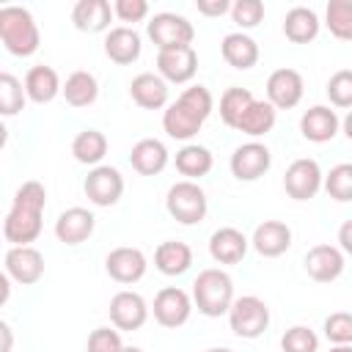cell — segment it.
Here are the masks:
<instances>
[{"label": "cell", "instance_id": "obj_21", "mask_svg": "<svg viewBox=\"0 0 352 352\" xmlns=\"http://www.w3.org/2000/svg\"><path fill=\"white\" fill-rule=\"evenodd\" d=\"M248 236L234 226H223L209 236V253L217 264H239L248 253Z\"/></svg>", "mask_w": 352, "mask_h": 352}, {"label": "cell", "instance_id": "obj_42", "mask_svg": "<svg viewBox=\"0 0 352 352\" xmlns=\"http://www.w3.org/2000/svg\"><path fill=\"white\" fill-rule=\"evenodd\" d=\"M327 96L336 107H349L352 104V72L341 69L327 80Z\"/></svg>", "mask_w": 352, "mask_h": 352}, {"label": "cell", "instance_id": "obj_25", "mask_svg": "<svg viewBox=\"0 0 352 352\" xmlns=\"http://www.w3.org/2000/svg\"><path fill=\"white\" fill-rule=\"evenodd\" d=\"M22 88H25V96L30 102L47 104L60 94V77L52 66H33V69H28Z\"/></svg>", "mask_w": 352, "mask_h": 352}, {"label": "cell", "instance_id": "obj_13", "mask_svg": "<svg viewBox=\"0 0 352 352\" xmlns=\"http://www.w3.org/2000/svg\"><path fill=\"white\" fill-rule=\"evenodd\" d=\"M110 322L116 330H140L148 319V305L138 292H118L110 300Z\"/></svg>", "mask_w": 352, "mask_h": 352}, {"label": "cell", "instance_id": "obj_28", "mask_svg": "<svg viewBox=\"0 0 352 352\" xmlns=\"http://www.w3.org/2000/svg\"><path fill=\"white\" fill-rule=\"evenodd\" d=\"M201 126H204V121L198 116H192L179 99L170 102V104H165L162 129L168 132V138H173V140H190V138H195L201 132Z\"/></svg>", "mask_w": 352, "mask_h": 352}, {"label": "cell", "instance_id": "obj_14", "mask_svg": "<svg viewBox=\"0 0 352 352\" xmlns=\"http://www.w3.org/2000/svg\"><path fill=\"white\" fill-rule=\"evenodd\" d=\"M146 256L140 248H116L107 253L104 258V270L113 280L118 283H138L143 275H146Z\"/></svg>", "mask_w": 352, "mask_h": 352}, {"label": "cell", "instance_id": "obj_11", "mask_svg": "<svg viewBox=\"0 0 352 352\" xmlns=\"http://www.w3.org/2000/svg\"><path fill=\"white\" fill-rule=\"evenodd\" d=\"M157 72L165 82L184 85L195 77L198 72V52L192 47H179V50H160L157 52Z\"/></svg>", "mask_w": 352, "mask_h": 352}, {"label": "cell", "instance_id": "obj_33", "mask_svg": "<svg viewBox=\"0 0 352 352\" xmlns=\"http://www.w3.org/2000/svg\"><path fill=\"white\" fill-rule=\"evenodd\" d=\"M72 154H74L77 162L96 168L104 160V154H107V138H104V132H99V129H82V132H77L74 140H72Z\"/></svg>", "mask_w": 352, "mask_h": 352}, {"label": "cell", "instance_id": "obj_18", "mask_svg": "<svg viewBox=\"0 0 352 352\" xmlns=\"http://www.w3.org/2000/svg\"><path fill=\"white\" fill-rule=\"evenodd\" d=\"M94 226H96V217L88 209L72 206V209H66V212L58 214V220H55V236L63 245H82L94 234Z\"/></svg>", "mask_w": 352, "mask_h": 352}, {"label": "cell", "instance_id": "obj_24", "mask_svg": "<svg viewBox=\"0 0 352 352\" xmlns=\"http://www.w3.org/2000/svg\"><path fill=\"white\" fill-rule=\"evenodd\" d=\"M110 19H113V8L107 0H77V6L72 8V22L82 33L110 30Z\"/></svg>", "mask_w": 352, "mask_h": 352}, {"label": "cell", "instance_id": "obj_50", "mask_svg": "<svg viewBox=\"0 0 352 352\" xmlns=\"http://www.w3.org/2000/svg\"><path fill=\"white\" fill-rule=\"evenodd\" d=\"M6 143H8V129H6V124L0 121V148H3Z\"/></svg>", "mask_w": 352, "mask_h": 352}, {"label": "cell", "instance_id": "obj_47", "mask_svg": "<svg viewBox=\"0 0 352 352\" xmlns=\"http://www.w3.org/2000/svg\"><path fill=\"white\" fill-rule=\"evenodd\" d=\"M14 349V330L8 322L0 319V352H11Z\"/></svg>", "mask_w": 352, "mask_h": 352}, {"label": "cell", "instance_id": "obj_43", "mask_svg": "<svg viewBox=\"0 0 352 352\" xmlns=\"http://www.w3.org/2000/svg\"><path fill=\"white\" fill-rule=\"evenodd\" d=\"M324 336L330 344H352V314L336 311L324 319Z\"/></svg>", "mask_w": 352, "mask_h": 352}, {"label": "cell", "instance_id": "obj_22", "mask_svg": "<svg viewBox=\"0 0 352 352\" xmlns=\"http://www.w3.org/2000/svg\"><path fill=\"white\" fill-rule=\"evenodd\" d=\"M129 96L138 107L143 110H160L168 104V82L160 77V74H151V72H143L138 77H132L129 82Z\"/></svg>", "mask_w": 352, "mask_h": 352}, {"label": "cell", "instance_id": "obj_41", "mask_svg": "<svg viewBox=\"0 0 352 352\" xmlns=\"http://www.w3.org/2000/svg\"><path fill=\"white\" fill-rule=\"evenodd\" d=\"M231 19L242 30H250V28H256L264 19V3L261 0H236L231 6Z\"/></svg>", "mask_w": 352, "mask_h": 352}, {"label": "cell", "instance_id": "obj_9", "mask_svg": "<svg viewBox=\"0 0 352 352\" xmlns=\"http://www.w3.org/2000/svg\"><path fill=\"white\" fill-rule=\"evenodd\" d=\"M228 165H231V173H234L239 182H256V179H261V176L270 170L272 154H270V148H267L264 143L250 140V143H242V146L234 148Z\"/></svg>", "mask_w": 352, "mask_h": 352}, {"label": "cell", "instance_id": "obj_20", "mask_svg": "<svg viewBox=\"0 0 352 352\" xmlns=\"http://www.w3.org/2000/svg\"><path fill=\"white\" fill-rule=\"evenodd\" d=\"M338 126H341V121H338L336 110H330L324 104L308 107L302 113V118H300V132L311 143H327V140H333L338 135Z\"/></svg>", "mask_w": 352, "mask_h": 352}, {"label": "cell", "instance_id": "obj_30", "mask_svg": "<svg viewBox=\"0 0 352 352\" xmlns=\"http://www.w3.org/2000/svg\"><path fill=\"white\" fill-rule=\"evenodd\" d=\"M283 33L289 41L294 44H308L319 36V16L314 8H305V6H294L286 11V19H283Z\"/></svg>", "mask_w": 352, "mask_h": 352}, {"label": "cell", "instance_id": "obj_37", "mask_svg": "<svg viewBox=\"0 0 352 352\" xmlns=\"http://www.w3.org/2000/svg\"><path fill=\"white\" fill-rule=\"evenodd\" d=\"M322 187L327 190L330 198L346 204L352 201V165L349 162H341L336 168H330L327 176H322Z\"/></svg>", "mask_w": 352, "mask_h": 352}, {"label": "cell", "instance_id": "obj_10", "mask_svg": "<svg viewBox=\"0 0 352 352\" xmlns=\"http://www.w3.org/2000/svg\"><path fill=\"white\" fill-rule=\"evenodd\" d=\"M192 314V300L184 289L179 286H165L157 292L154 297V319L162 324V327H182Z\"/></svg>", "mask_w": 352, "mask_h": 352}, {"label": "cell", "instance_id": "obj_40", "mask_svg": "<svg viewBox=\"0 0 352 352\" xmlns=\"http://www.w3.org/2000/svg\"><path fill=\"white\" fill-rule=\"evenodd\" d=\"M11 206H22V209H30V212H44V206H47V190H44V184L36 182V179L19 184L16 192H14V204Z\"/></svg>", "mask_w": 352, "mask_h": 352}, {"label": "cell", "instance_id": "obj_31", "mask_svg": "<svg viewBox=\"0 0 352 352\" xmlns=\"http://www.w3.org/2000/svg\"><path fill=\"white\" fill-rule=\"evenodd\" d=\"M60 94H63L66 104H72V107H88L99 96V82H96V77L91 72H82L80 69V72H72L66 77V82L60 85Z\"/></svg>", "mask_w": 352, "mask_h": 352}, {"label": "cell", "instance_id": "obj_53", "mask_svg": "<svg viewBox=\"0 0 352 352\" xmlns=\"http://www.w3.org/2000/svg\"><path fill=\"white\" fill-rule=\"evenodd\" d=\"M118 352H143V349H140V346H121Z\"/></svg>", "mask_w": 352, "mask_h": 352}, {"label": "cell", "instance_id": "obj_32", "mask_svg": "<svg viewBox=\"0 0 352 352\" xmlns=\"http://www.w3.org/2000/svg\"><path fill=\"white\" fill-rule=\"evenodd\" d=\"M214 160H212V151L206 146H198V143H187L176 151V170L182 176H187V182H195L201 176H206L212 170Z\"/></svg>", "mask_w": 352, "mask_h": 352}, {"label": "cell", "instance_id": "obj_3", "mask_svg": "<svg viewBox=\"0 0 352 352\" xmlns=\"http://www.w3.org/2000/svg\"><path fill=\"white\" fill-rule=\"evenodd\" d=\"M165 209L168 214L182 223V226H195L206 217V209H209V201H206V192L198 182H176L168 195H165Z\"/></svg>", "mask_w": 352, "mask_h": 352}, {"label": "cell", "instance_id": "obj_1", "mask_svg": "<svg viewBox=\"0 0 352 352\" xmlns=\"http://www.w3.org/2000/svg\"><path fill=\"white\" fill-rule=\"evenodd\" d=\"M0 41L16 58H30L38 44L41 33L33 14L22 6H3L0 8Z\"/></svg>", "mask_w": 352, "mask_h": 352}, {"label": "cell", "instance_id": "obj_51", "mask_svg": "<svg viewBox=\"0 0 352 352\" xmlns=\"http://www.w3.org/2000/svg\"><path fill=\"white\" fill-rule=\"evenodd\" d=\"M330 352H352V346H349V344H333Z\"/></svg>", "mask_w": 352, "mask_h": 352}, {"label": "cell", "instance_id": "obj_2", "mask_svg": "<svg viewBox=\"0 0 352 352\" xmlns=\"http://www.w3.org/2000/svg\"><path fill=\"white\" fill-rule=\"evenodd\" d=\"M192 302L209 319L228 314V305L234 302V280H231V275L226 270H220V267L201 270L198 278L192 280Z\"/></svg>", "mask_w": 352, "mask_h": 352}, {"label": "cell", "instance_id": "obj_15", "mask_svg": "<svg viewBox=\"0 0 352 352\" xmlns=\"http://www.w3.org/2000/svg\"><path fill=\"white\" fill-rule=\"evenodd\" d=\"M41 214L44 212H30V209H22V206H11V212L3 220V236L11 242V248L30 245V242L38 239L41 226H44Z\"/></svg>", "mask_w": 352, "mask_h": 352}, {"label": "cell", "instance_id": "obj_7", "mask_svg": "<svg viewBox=\"0 0 352 352\" xmlns=\"http://www.w3.org/2000/svg\"><path fill=\"white\" fill-rule=\"evenodd\" d=\"M283 190L294 201H308L322 190V168L311 157H300L286 168L283 176Z\"/></svg>", "mask_w": 352, "mask_h": 352}, {"label": "cell", "instance_id": "obj_44", "mask_svg": "<svg viewBox=\"0 0 352 352\" xmlns=\"http://www.w3.org/2000/svg\"><path fill=\"white\" fill-rule=\"evenodd\" d=\"M121 346H124V341L116 327H96V330H91L88 341H85L88 352H118Z\"/></svg>", "mask_w": 352, "mask_h": 352}, {"label": "cell", "instance_id": "obj_19", "mask_svg": "<svg viewBox=\"0 0 352 352\" xmlns=\"http://www.w3.org/2000/svg\"><path fill=\"white\" fill-rule=\"evenodd\" d=\"M140 50H143V44H140V33L135 28H126V25L110 28L104 36V55L118 66L135 63L140 58Z\"/></svg>", "mask_w": 352, "mask_h": 352}, {"label": "cell", "instance_id": "obj_35", "mask_svg": "<svg viewBox=\"0 0 352 352\" xmlns=\"http://www.w3.org/2000/svg\"><path fill=\"white\" fill-rule=\"evenodd\" d=\"M28 96H25V88L22 82L11 74V72H0V116H16L22 107H25Z\"/></svg>", "mask_w": 352, "mask_h": 352}, {"label": "cell", "instance_id": "obj_49", "mask_svg": "<svg viewBox=\"0 0 352 352\" xmlns=\"http://www.w3.org/2000/svg\"><path fill=\"white\" fill-rule=\"evenodd\" d=\"M8 297H11V278L0 270V308L8 302Z\"/></svg>", "mask_w": 352, "mask_h": 352}, {"label": "cell", "instance_id": "obj_36", "mask_svg": "<svg viewBox=\"0 0 352 352\" xmlns=\"http://www.w3.org/2000/svg\"><path fill=\"white\" fill-rule=\"evenodd\" d=\"M324 19L336 38H341V41L352 38V0H330Z\"/></svg>", "mask_w": 352, "mask_h": 352}, {"label": "cell", "instance_id": "obj_8", "mask_svg": "<svg viewBox=\"0 0 352 352\" xmlns=\"http://www.w3.org/2000/svg\"><path fill=\"white\" fill-rule=\"evenodd\" d=\"M302 74L297 69H275L270 77H267V102L275 107V110H292L300 104L302 99Z\"/></svg>", "mask_w": 352, "mask_h": 352}, {"label": "cell", "instance_id": "obj_52", "mask_svg": "<svg viewBox=\"0 0 352 352\" xmlns=\"http://www.w3.org/2000/svg\"><path fill=\"white\" fill-rule=\"evenodd\" d=\"M204 352H234V349H228V346H209V349H204Z\"/></svg>", "mask_w": 352, "mask_h": 352}, {"label": "cell", "instance_id": "obj_29", "mask_svg": "<svg viewBox=\"0 0 352 352\" xmlns=\"http://www.w3.org/2000/svg\"><path fill=\"white\" fill-rule=\"evenodd\" d=\"M190 264H192V250L187 242L168 239V242H160L154 250V267L162 275H182L190 270Z\"/></svg>", "mask_w": 352, "mask_h": 352}, {"label": "cell", "instance_id": "obj_39", "mask_svg": "<svg viewBox=\"0 0 352 352\" xmlns=\"http://www.w3.org/2000/svg\"><path fill=\"white\" fill-rule=\"evenodd\" d=\"M280 349H283V352H316V349H319V338H316V333H314L311 327L294 324V327H289V330L283 333Z\"/></svg>", "mask_w": 352, "mask_h": 352}, {"label": "cell", "instance_id": "obj_23", "mask_svg": "<svg viewBox=\"0 0 352 352\" xmlns=\"http://www.w3.org/2000/svg\"><path fill=\"white\" fill-rule=\"evenodd\" d=\"M129 165L140 173V176H157L165 170L168 165V148L162 140L157 138H143L132 146L129 151Z\"/></svg>", "mask_w": 352, "mask_h": 352}, {"label": "cell", "instance_id": "obj_27", "mask_svg": "<svg viewBox=\"0 0 352 352\" xmlns=\"http://www.w3.org/2000/svg\"><path fill=\"white\" fill-rule=\"evenodd\" d=\"M220 52H223V60H226L228 66L239 69V72L256 66V60H258V44H256L248 33H242V30L228 33V36L223 38V44H220Z\"/></svg>", "mask_w": 352, "mask_h": 352}, {"label": "cell", "instance_id": "obj_4", "mask_svg": "<svg viewBox=\"0 0 352 352\" xmlns=\"http://www.w3.org/2000/svg\"><path fill=\"white\" fill-rule=\"evenodd\" d=\"M228 324L239 338H258L270 327V308L256 294L234 297V302L228 305Z\"/></svg>", "mask_w": 352, "mask_h": 352}, {"label": "cell", "instance_id": "obj_34", "mask_svg": "<svg viewBox=\"0 0 352 352\" xmlns=\"http://www.w3.org/2000/svg\"><path fill=\"white\" fill-rule=\"evenodd\" d=\"M253 99H256V96H253L248 88H239V85L226 88L223 96H220V118H223V124L234 129L236 118L245 113V107H248Z\"/></svg>", "mask_w": 352, "mask_h": 352}, {"label": "cell", "instance_id": "obj_45", "mask_svg": "<svg viewBox=\"0 0 352 352\" xmlns=\"http://www.w3.org/2000/svg\"><path fill=\"white\" fill-rule=\"evenodd\" d=\"M110 8H113V16H118L121 22H143L148 16L146 0H116Z\"/></svg>", "mask_w": 352, "mask_h": 352}, {"label": "cell", "instance_id": "obj_5", "mask_svg": "<svg viewBox=\"0 0 352 352\" xmlns=\"http://www.w3.org/2000/svg\"><path fill=\"white\" fill-rule=\"evenodd\" d=\"M148 38L157 44V50H179V47H192L195 38V28L187 16L182 14H154L148 22Z\"/></svg>", "mask_w": 352, "mask_h": 352}, {"label": "cell", "instance_id": "obj_48", "mask_svg": "<svg viewBox=\"0 0 352 352\" xmlns=\"http://www.w3.org/2000/svg\"><path fill=\"white\" fill-rule=\"evenodd\" d=\"M338 242H341V253H352V223H344L338 231Z\"/></svg>", "mask_w": 352, "mask_h": 352}, {"label": "cell", "instance_id": "obj_12", "mask_svg": "<svg viewBox=\"0 0 352 352\" xmlns=\"http://www.w3.org/2000/svg\"><path fill=\"white\" fill-rule=\"evenodd\" d=\"M6 275L22 286H33L44 275V256L33 245H16L6 253Z\"/></svg>", "mask_w": 352, "mask_h": 352}, {"label": "cell", "instance_id": "obj_16", "mask_svg": "<svg viewBox=\"0 0 352 352\" xmlns=\"http://www.w3.org/2000/svg\"><path fill=\"white\" fill-rule=\"evenodd\" d=\"M344 253L336 245H314L305 253V272L316 280V283H330L336 278H341L344 272Z\"/></svg>", "mask_w": 352, "mask_h": 352}, {"label": "cell", "instance_id": "obj_26", "mask_svg": "<svg viewBox=\"0 0 352 352\" xmlns=\"http://www.w3.org/2000/svg\"><path fill=\"white\" fill-rule=\"evenodd\" d=\"M275 118H278V110L267 99H253L245 107V113L236 118L234 129L248 135V138H261V135H267L275 126Z\"/></svg>", "mask_w": 352, "mask_h": 352}, {"label": "cell", "instance_id": "obj_38", "mask_svg": "<svg viewBox=\"0 0 352 352\" xmlns=\"http://www.w3.org/2000/svg\"><path fill=\"white\" fill-rule=\"evenodd\" d=\"M179 102H182L192 116H198L201 121H206V118L212 116V110H214V99H212V94H209L206 85H190V88H184V91L179 94Z\"/></svg>", "mask_w": 352, "mask_h": 352}, {"label": "cell", "instance_id": "obj_6", "mask_svg": "<svg viewBox=\"0 0 352 352\" xmlns=\"http://www.w3.org/2000/svg\"><path fill=\"white\" fill-rule=\"evenodd\" d=\"M82 190L94 206H113L124 195V176L113 165H96L88 170Z\"/></svg>", "mask_w": 352, "mask_h": 352}, {"label": "cell", "instance_id": "obj_17", "mask_svg": "<svg viewBox=\"0 0 352 352\" xmlns=\"http://www.w3.org/2000/svg\"><path fill=\"white\" fill-rule=\"evenodd\" d=\"M253 248L264 258H278L292 248V228L280 220H264L253 231Z\"/></svg>", "mask_w": 352, "mask_h": 352}, {"label": "cell", "instance_id": "obj_46", "mask_svg": "<svg viewBox=\"0 0 352 352\" xmlns=\"http://www.w3.org/2000/svg\"><path fill=\"white\" fill-rule=\"evenodd\" d=\"M195 8L204 16H223L226 11H231V3L228 0H198Z\"/></svg>", "mask_w": 352, "mask_h": 352}]
</instances>
